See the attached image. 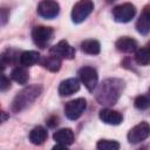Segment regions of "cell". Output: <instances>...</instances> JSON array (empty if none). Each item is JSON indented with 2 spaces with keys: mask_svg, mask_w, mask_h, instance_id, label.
Here are the masks:
<instances>
[{
  "mask_svg": "<svg viewBox=\"0 0 150 150\" xmlns=\"http://www.w3.org/2000/svg\"><path fill=\"white\" fill-rule=\"evenodd\" d=\"M124 89V82L117 77H110L104 80L97 88L95 97L96 101L105 107L114 105L117 103Z\"/></svg>",
  "mask_w": 150,
  "mask_h": 150,
  "instance_id": "cell-1",
  "label": "cell"
},
{
  "mask_svg": "<svg viewBox=\"0 0 150 150\" xmlns=\"http://www.w3.org/2000/svg\"><path fill=\"white\" fill-rule=\"evenodd\" d=\"M42 93V86L40 84H32L28 87H25L22 90H20L15 97L13 98L11 109L13 112H20L25 110L28 105H30Z\"/></svg>",
  "mask_w": 150,
  "mask_h": 150,
  "instance_id": "cell-2",
  "label": "cell"
},
{
  "mask_svg": "<svg viewBox=\"0 0 150 150\" xmlns=\"http://www.w3.org/2000/svg\"><path fill=\"white\" fill-rule=\"evenodd\" d=\"M94 2L91 0H80L76 2L71 9V21L74 23L83 22L93 12Z\"/></svg>",
  "mask_w": 150,
  "mask_h": 150,
  "instance_id": "cell-3",
  "label": "cell"
},
{
  "mask_svg": "<svg viewBox=\"0 0 150 150\" xmlns=\"http://www.w3.org/2000/svg\"><path fill=\"white\" fill-rule=\"evenodd\" d=\"M54 29L47 26H35L32 29V39L34 43L40 48H46L52 41Z\"/></svg>",
  "mask_w": 150,
  "mask_h": 150,
  "instance_id": "cell-4",
  "label": "cell"
},
{
  "mask_svg": "<svg viewBox=\"0 0 150 150\" xmlns=\"http://www.w3.org/2000/svg\"><path fill=\"white\" fill-rule=\"evenodd\" d=\"M135 14H136V7L130 2L121 4L114 7L112 9V18L116 22H120V23H127L131 21Z\"/></svg>",
  "mask_w": 150,
  "mask_h": 150,
  "instance_id": "cell-5",
  "label": "cell"
},
{
  "mask_svg": "<svg viewBox=\"0 0 150 150\" xmlns=\"http://www.w3.org/2000/svg\"><path fill=\"white\" fill-rule=\"evenodd\" d=\"M86 108H87V101L84 98H82V97L75 98V100H71L66 103L64 115L68 120L75 121L79 117H81V115L84 112Z\"/></svg>",
  "mask_w": 150,
  "mask_h": 150,
  "instance_id": "cell-6",
  "label": "cell"
},
{
  "mask_svg": "<svg viewBox=\"0 0 150 150\" xmlns=\"http://www.w3.org/2000/svg\"><path fill=\"white\" fill-rule=\"evenodd\" d=\"M79 77L80 81L84 84V87L89 91H94L97 82H98V74L97 70L90 66H84L79 70Z\"/></svg>",
  "mask_w": 150,
  "mask_h": 150,
  "instance_id": "cell-7",
  "label": "cell"
},
{
  "mask_svg": "<svg viewBox=\"0 0 150 150\" xmlns=\"http://www.w3.org/2000/svg\"><path fill=\"white\" fill-rule=\"evenodd\" d=\"M150 136V124L148 122H141L131 128L128 132V142L131 144L139 143Z\"/></svg>",
  "mask_w": 150,
  "mask_h": 150,
  "instance_id": "cell-8",
  "label": "cell"
},
{
  "mask_svg": "<svg viewBox=\"0 0 150 150\" xmlns=\"http://www.w3.org/2000/svg\"><path fill=\"white\" fill-rule=\"evenodd\" d=\"M60 13V5L55 0H41L38 5V14L43 19H54Z\"/></svg>",
  "mask_w": 150,
  "mask_h": 150,
  "instance_id": "cell-9",
  "label": "cell"
},
{
  "mask_svg": "<svg viewBox=\"0 0 150 150\" xmlns=\"http://www.w3.org/2000/svg\"><path fill=\"white\" fill-rule=\"evenodd\" d=\"M49 53L52 55H55L60 59H66V60H71L75 57V49L69 45L68 41L61 40L53 47H50Z\"/></svg>",
  "mask_w": 150,
  "mask_h": 150,
  "instance_id": "cell-10",
  "label": "cell"
},
{
  "mask_svg": "<svg viewBox=\"0 0 150 150\" xmlns=\"http://www.w3.org/2000/svg\"><path fill=\"white\" fill-rule=\"evenodd\" d=\"M98 116H100V120L103 123L110 124V125H118L123 121V116H122L121 112H118L116 110H112V109H109V108L102 109L100 111Z\"/></svg>",
  "mask_w": 150,
  "mask_h": 150,
  "instance_id": "cell-11",
  "label": "cell"
},
{
  "mask_svg": "<svg viewBox=\"0 0 150 150\" xmlns=\"http://www.w3.org/2000/svg\"><path fill=\"white\" fill-rule=\"evenodd\" d=\"M79 89H80V81L75 77H70L60 83L59 94L60 96H70L76 91H79Z\"/></svg>",
  "mask_w": 150,
  "mask_h": 150,
  "instance_id": "cell-12",
  "label": "cell"
},
{
  "mask_svg": "<svg viewBox=\"0 0 150 150\" xmlns=\"http://www.w3.org/2000/svg\"><path fill=\"white\" fill-rule=\"evenodd\" d=\"M136 30L142 35H146L150 33V6H145L142 11L136 22Z\"/></svg>",
  "mask_w": 150,
  "mask_h": 150,
  "instance_id": "cell-13",
  "label": "cell"
},
{
  "mask_svg": "<svg viewBox=\"0 0 150 150\" xmlns=\"http://www.w3.org/2000/svg\"><path fill=\"white\" fill-rule=\"evenodd\" d=\"M115 47L118 52H122V53H134L137 50L138 45L135 39L130 36H122L116 41Z\"/></svg>",
  "mask_w": 150,
  "mask_h": 150,
  "instance_id": "cell-14",
  "label": "cell"
},
{
  "mask_svg": "<svg viewBox=\"0 0 150 150\" xmlns=\"http://www.w3.org/2000/svg\"><path fill=\"white\" fill-rule=\"evenodd\" d=\"M53 139L57 144H62V145L68 146V145L73 144V142H74V132L69 128H63V129H60V130L54 132Z\"/></svg>",
  "mask_w": 150,
  "mask_h": 150,
  "instance_id": "cell-15",
  "label": "cell"
},
{
  "mask_svg": "<svg viewBox=\"0 0 150 150\" xmlns=\"http://www.w3.org/2000/svg\"><path fill=\"white\" fill-rule=\"evenodd\" d=\"M47 137H48V132L41 125H38V127L33 128L29 131V135H28V138H29L30 143H33L34 145H41V144H43L45 141L47 139Z\"/></svg>",
  "mask_w": 150,
  "mask_h": 150,
  "instance_id": "cell-16",
  "label": "cell"
},
{
  "mask_svg": "<svg viewBox=\"0 0 150 150\" xmlns=\"http://www.w3.org/2000/svg\"><path fill=\"white\" fill-rule=\"evenodd\" d=\"M40 61H41V56L35 50H26V52H22L20 54V57H19V62L23 67L34 66V64L39 63Z\"/></svg>",
  "mask_w": 150,
  "mask_h": 150,
  "instance_id": "cell-17",
  "label": "cell"
},
{
  "mask_svg": "<svg viewBox=\"0 0 150 150\" xmlns=\"http://www.w3.org/2000/svg\"><path fill=\"white\" fill-rule=\"evenodd\" d=\"M40 63H41V66L45 69H47V70H49L52 73L59 71L61 69V64H62L61 59L57 57V56H55V55H52V54H50V56H47V57L41 59Z\"/></svg>",
  "mask_w": 150,
  "mask_h": 150,
  "instance_id": "cell-18",
  "label": "cell"
},
{
  "mask_svg": "<svg viewBox=\"0 0 150 150\" xmlns=\"http://www.w3.org/2000/svg\"><path fill=\"white\" fill-rule=\"evenodd\" d=\"M81 50L89 55H97L101 52V45L97 40L88 39L81 42Z\"/></svg>",
  "mask_w": 150,
  "mask_h": 150,
  "instance_id": "cell-19",
  "label": "cell"
},
{
  "mask_svg": "<svg viewBox=\"0 0 150 150\" xmlns=\"http://www.w3.org/2000/svg\"><path fill=\"white\" fill-rule=\"evenodd\" d=\"M11 77L13 81H15L19 84H26L28 82V70L26 69V67L23 66H18L15 68H13V70L11 71Z\"/></svg>",
  "mask_w": 150,
  "mask_h": 150,
  "instance_id": "cell-20",
  "label": "cell"
},
{
  "mask_svg": "<svg viewBox=\"0 0 150 150\" xmlns=\"http://www.w3.org/2000/svg\"><path fill=\"white\" fill-rule=\"evenodd\" d=\"M135 61L141 66L150 64V49L145 46L144 48H139L135 53Z\"/></svg>",
  "mask_w": 150,
  "mask_h": 150,
  "instance_id": "cell-21",
  "label": "cell"
},
{
  "mask_svg": "<svg viewBox=\"0 0 150 150\" xmlns=\"http://www.w3.org/2000/svg\"><path fill=\"white\" fill-rule=\"evenodd\" d=\"M96 148L98 150H118L120 143L111 139H100L96 144Z\"/></svg>",
  "mask_w": 150,
  "mask_h": 150,
  "instance_id": "cell-22",
  "label": "cell"
},
{
  "mask_svg": "<svg viewBox=\"0 0 150 150\" xmlns=\"http://www.w3.org/2000/svg\"><path fill=\"white\" fill-rule=\"evenodd\" d=\"M134 105L138 110H146L150 108V98L146 95H138L134 101Z\"/></svg>",
  "mask_w": 150,
  "mask_h": 150,
  "instance_id": "cell-23",
  "label": "cell"
},
{
  "mask_svg": "<svg viewBox=\"0 0 150 150\" xmlns=\"http://www.w3.org/2000/svg\"><path fill=\"white\" fill-rule=\"evenodd\" d=\"M15 59H16V56H15V54H14V50H12V49L5 50V52L1 54V66H2V69H5V67H6L7 64L13 63Z\"/></svg>",
  "mask_w": 150,
  "mask_h": 150,
  "instance_id": "cell-24",
  "label": "cell"
},
{
  "mask_svg": "<svg viewBox=\"0 0 150 150\" xmlns=\"http://www.w3.org/2000/svg\"><path fill=\"white\" fill-rule=\"evenodd\" d=\"M9 87H11V81H9V79H7V76H6L5 74H2V76H1V84H0L1 91H6Z\"/></svg>",
  "mask_w": 150,
  "mask_h": 150,
  "instance_id": "cell-25",
  "label": "cell"
},
{
  "mask_svg": "<svg viewBox=\"0 0 150 150\" xmlns=\"http://www.w3.org/2000/svg\"><path fill=\"white\" fill-rule=\"evenodd\" d=\"M8 16H9V12L7 8H2L1 9V25H6L7 20H8Z\"/></svg>",
  "mask_w": 150,
  "mask_h": 150,
  "instance_id": "cell-26",
  "label": "cell"
},
{
  "mask_svg": "<svg viewBox=\"0 0 150 150\" xmlns=\"http://www.w3.org/2000/svg\"><path fill=\"white\" fill-rule=\"evenodd\" d=\"M57 121H59V120H57V117H56V116H52L50 118H48V120H47V124H48L50 128H53L54 125H56V124H57Z\"/></svg>",
  "mask_w": 150,
  "mask_h": 150,
  "instance_id": "cell-27",
  "label": "cell"
},
{
  "mask_svg": "<svg viewBox=\"0 0 150 150\" xmlns=\"http://www.w3.org/2000/svg\"><path fill=\"white\" fill-rule=\"evenodd\" d=\"M1 115H2V118H1V122H5L9 116L6 114V111H1Z\"/></svg>",
  "mask_w": 150,
  "mask_h": 150,
  "instance_id": "cell-28",
  "label": "cell"
},
{
  "mask_svg": "<svg viewBox=\"0 0 150 150\" xmlns=\"http://www.w3.org/2000/svg\"><path fill=\"white\" fill-rule=\"evenodd\" d=\"M146 47H148V48H149V49H150V42H149V43H148V45H146Z\"/></svg>",
  "mask_w": 150,
  "mask_h": 150,
  "instance_id": "cell-29",
  "label": "cell"
},
{
  "mask_svg": "<svg viewBox=\"0 0 150 150\" xmlns=\"http://www.w3.org/2000/svg\"><path fill=\"white\" fill-rule=\"evenodd\" d=\"M108 2H112V1H115V0H107Z\"/></svg>",
  "mask_w": 150,
  "mask_h": 150,
  "instance_id": "cell-30",
  "label": "cell"
},
{
  "mask_svg": "<svg viewBox=\"0 0 150 150\" xmlns=\"http://www.w3.org/2000/svg\"><path fill=\"white\" fill-rule=\"evenodd\" d=\"M149 94H150V88H149Z\"/></svg>",
  "mask_w": 150,
  "mask_h": 150,
  "instance_id": "cell-31",
  "label": "cell"
}]
</instances>
